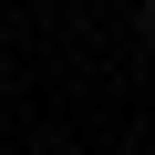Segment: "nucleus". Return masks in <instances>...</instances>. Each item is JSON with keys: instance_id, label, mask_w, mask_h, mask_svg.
Instances as JSON below:
<instances>
[{"instance_id": "obj_1", "label": "nucleus", "mask_w": 155, "mask_h": 155, "mask_svg": "<svg viewBox=\"0 0 155 155\" xmlns=\"http://www.w3.org/2000/svg\"><path fill=\"white\" fill-rule=\"evenodd\" d=\"M145 31H155V11H145Z\"/></svg>"}]
</instances>
